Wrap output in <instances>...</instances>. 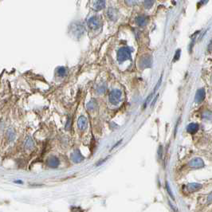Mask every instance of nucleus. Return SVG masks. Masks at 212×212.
I'll list each match as a JSON object with an SVG mask.
<instances>
[{"label":"nucleus","instance_id":"22","mask_svg":"<svg viewBox=\"0 0 212 212\" xmlns=\"http://www.w3.org/2000/svg\"><path fill=\"white\" fill-rule=\"evenodd\" d=\"M151 97H152V94H151V95H149V96H148V97L147 100H145V104H144V106H143V109H145V108L147 107L148 104V102H149V100H151Z\"/></svg>","mask_w":212,"mask_h":212},{"label":"nucleus","instance_id":"23","mask_svg":"<svg viewBox=\"0 0 212 212\" xmlns=\"http://www.w3.org/2000/svg\"><path fill=\"white\" fill-rule=\"evenodd\" d=\"M161 81H162V76L160 77V80H159L158 83H157V85H156V87H155V89H154V93L156 92V90H157V89H159V87H160V85L161 84Z\"/></svg>","mask_w":212,"mask_h":212},{"label":"nucleus","instance_id":"14","mask_svg":"<svg viewBox=\"0 0 212 212\" xmlns=\"http://www.w3.org/2000/svg\"><path fill=\"white\" fill-rule=\"evenodd\" d=\"M34 147V141L30 137L27 138V140H26V144H25V148L26 149H31Z\"/></svg>","mask_w":212,"mask_h":212},{"label":"nucleus","instance_id":"20","mask_svg":"<svg viewBox=\"0 0 212 212\" xmlns=\"http://www.w3.org/2000/svg\"><path fill=\"white\" fill-rule=\"evenodd\" d=\"M180 49H178L177 51H176V53H175V57H174L173 61H176L178 59L180 58Z\"/></svg>","mask_w":212,"mask_h":212},{"label":"nucleus","instance_id":"19","mask_svg":"<svg viewBox=\"0 0 212 212\" xmlns=\"http://www.w3.org/2000/svg\"><path fill=\"white\" fill-rule=\"evenodd\" d=\"M158 156H159V159H161L162 158V156H163V147H162V145H160V146L159 147Z\"/></svg>","mask_w":212,"mask_h":212},{"label":"nucleus","instance_id":"26","mask_svg":"<svg viewBox=\"0 0 212 212\" xmlns=\"http://www.w3.org/2000/svg\"><path fill=\"white\" fill-rule=\"evenodd\" d=\"M70 119H69V122L67 123V125H66V128H69V127H70Z\"/></svg>","mask_w":212,"mask_h":212},{"label":"nucleus","instance_id":"7","mask_svg":"<svg viewBox=\"0 0 212 212\" xmlns=\"http://www.w3.org/2000/svg\"><path fill=\"white\" fill-rule=\"evenodd\" d=\"M77 126L80 130H85L88 127V121H87L86 117H85L84 116H81L77 120Z\"/></svg>","mask_w":212,"mask_h":212},{"label":"nucleus","instance_id":"28","mask_svg":"<svg viewBox=\"0 0 212 212\" xmlns=\"http://www.w3.org/2000/svg\"><path fill=\"white\" fill-rule=\"evenodd\" d=\"M157 97H156L155 98V100H154V101H153V102H152V104H151V106H153V105H154V104H155V102H156V100H157Z\"/></svg>","mask_w":212,"mask_h":212},{"label":"nucleus","instance_id":"11","mask_svg":"<svg viewBox=\"0 0 212 212\" xmlns=\"http://www.w3.org/2000/svg\"><path fill=\"white\" fill-rule=\"evenodd\" d=\"M148 18L146 16H143V15L137 17L136 19V22L139 26H146L148 24Z\"/></svg>","mask_w":212,"mask_h":212},{"label":"nucleus","instance_id":"24","mask_svg":"<svg viewBox=\"0 0 212 212\" xmlns=\"http://www.w3.org/2000/svg\"><path fill=\"white\" fill-rule=\"evenodd\" d=\"M105 86H101L99 88V89H98V93H103L104 92H105Z\"/></svg>","mask_w":212,"mask_h":212},{"label":"nucleus","instance_id":"15","mask_svg":"<svg viewBox=\"0 0 212 212\" xmlns=\"http://www.w3.org/2000/svg\"><path fill=\"white\" fill-rule=\"evenodd\" d=\"M57 73L58 76H61V77H64L66 75L67 73V70L64 67H59L58 70H57Z\"/></svg>","mask_w":212,"mask_h":212},{"label":"nucleus","instance_id":"13","mask_svg":"<svg viewBox=\"0 0 212 212\" xmlns=\"http://www.w3.org/2000/svg\"><path fill=\"white\" fill-rule=\"evenodd\" d=\"M199 124L196 123H191L187 127V133H191V134H194V133H196L199 130Z\"/></svg>","mask_w":212,"mask_h":212},{"label":"nucleus","instance_id":"18","mask_svg":"<svg viewBox=\"0 0 212 212\" xmlns=\"http://www.w3.org/2000/svg\"><path fill=\"white\" fill-rule=\"evenodd\" d=\"M166 188H167V191H168V194H169V195H170L171 197H172V199H174V196H173L172 191V190H171L170 186L168 185V182H166Z\"/></svg>","mask_w":212,"mask_h":212},{"label":"nucleus","instance_id":"4","mask_svg":"<svg viewBox=\"0 0 212 212\" xmlns=\"http://www.w3.org/2000/svg\"><path fill=\"white\" fill-rule=\"evenodd\" d=\"M188 164L191 168H195V169H199V168H202L204 167V162L201 158L192 159L189 162Z\"/></svg>","mask_w":212,"mask_h":212},{"label":"nucleus","instance_id":"9","mask_svg":"<svg viewBox=\"0 0 212 212\" xmlns=\"http://www.w3.org/2000/svg\"><path fill=\"white\" fill-rule=\"evenodd\" d=\"M151 59L149 56H145L140 59V67L144 68V69H145V68H149L150 66H151Z\"/></svg>","mask_w":212,"mask_h":212},{"label":"nucleus","instance_id":"5","mask_svg":"<svg viewBox=\"0 0 212 212\" xmlns=\"http://www.w3.org/2000/svg\"><path fill=\"white\" fill-rule=\"evenodd\" d=\"M205 96H206V92L205 89H199L197 90L196 93V97H195V100H196V103H199L203 102V100L205 99Z\"/></svg>","mask_w":212,"mask_h":212},{"label":"nucleus","instance_id":"21","mask_svg":"<svg viewBox=\"0 0 212 212\" xmlns=\"http://www.w3.org/2000/svg\"><path fill=\"white\" fill-rule=\"evenodd\" d=\"M8 137H9L10 140H14V133L13 132V130H9V132H8Z\"/></svg>","mask_w":212,"mask_h":212},{"label":"nucleus","instance_id":"12","mask_svg":"<svg viewBox=\"0 0 212 212\" xmlns=\"http://www.w3.org/2000/svg\"><path fill=\"white\" fill-rule=\"evenodd\" d=\"M71 158H72V160L73 161L74 163H79V162H81V161L82 160V156L79 150H75V151H73V153L72 154Z\"/></svg>","mask_w":212,"mask_h":212},{"label":"nucleus","instance_id":"10","mask_svg":"<svg viewBox=\"0 0 212 212\" xmlns=\"http://www.w3.org/2000/svg\"><path fill=\"white\" fill-rule=\"evenodd\" d=\"M47 164L50 168H57L59 165V160L56 156H50L47 160Z\"/></svg>","mask_w":212,"mask_h":212},{"label":"nucleus","instance_id":"27","mask_svg":"<svg viewBox=\"0 0 212 212\" xmlns=\"http://www.w3.org/2000/svg\"><path fill=\"white\" fill-rule=\"evenodd\" d=\"M208 200H209V202H211V194H210L209 195V197H208Z\"/></svg>","mask_w":212,"mask_h":212},{"label":"nucleus","instance_id":"6","mask_svg":"<svg viewBox=\"0 0 212 212\" xmlns=\"http://www.w3.org/2000/svg\"><path fill=\"white\" fill-rule=\"evenodd\" d=\"M105 7V0H93L92 7L95 10H100Z\"/></svg>","mask_w":212,"mask_h":212},{"label":"nucleus","instance_id":"25","mask_svg":"<svg viewBox=\"0 0 212 212\" xmlns=\"http://www.w3.org/2000/svg\"><path fill=\"white\" fill-rule=\"evenodd\" d=\"M208 2V0H201L200 2L199 3L198 6H199V5H201V6H203V5L206 4V3H207Z\"/></svg>","mask_w":212,"mask_h":212},{"label":"nucleus","instance_id":"2","mask_svg":"<svg viewBox=\"0 0 212 212\" xmlns=\"http://www.w3.org/2000/svg\"><path fill=\"white\" fill-rule=\"evenodd\" d=\"M121 92L118 89H113L111 91L109 96L110 103L114 105H118L121 100Z\"/></svg>","mask_w":212,"mask_h":212},{"label":"nucleus","instance_id":"1","mask_svg":"<svg viewBox=\"0 0 212 212\" xmlns=\"http://www.w3.org/2000/svg\"><path fill=\"white\" fill-rule=\"evenodd\" d=\"M131 49L128 47H122L117 52V60L120 62H123L124 61L132 58L131 56Z\"/></svg>","mask_w":212,"mask_h":212},{"label":"nucleus","instance_id":"17","mask_svg":"<svg viewBox=\"0 0 212 212\" xmlns=\"http://www.w3.org/2000/svg\"><path fill=\"white\" fill-rule=\"evenodd\" d=\"M154 2L152 0H145L144 1V5H145V7L147 8V9H148V8H151L152 6H153Z\"/></svg>","mask_w":212,"mask_h":212},{"label":"nucleus","instance_id":"8","mask_svg":"<svg viewBox=\"0 0 212 212\" xmlns=\"http://www.w3.org/2000/svg\"><path fill=\"white\" fill-rule=\"evenodd\" d=\"M201 188H202V185L197 184V183H191V184H188L186 186V190L190 193L196 192V191L200 190Z\"/></svg>","mask_w":212,"mask_h":212},{"label":"nucleus","instance_id":"16","mask_svg":"<svg viewBox=\"0 0 212 212\" xmlns=\"http://www.w3.org/2000/svg\"><path fill=\"white\" fill-rule=\"evenodd\" d=\"M96 107H97V102L94 100L89 101L87 105V109L89 110H93Z\"/></svg>","mask_w":212,"mask_h":212},{"label":"nucleus","instance_id":"3","mask_svg":"<svg viewBox=\"0 0 212 212\" xmlns=\"http://www.w3.org/2000/svg\"><path fill=\"white\" fill-rule=\"evenodd\" d=\"M88 26L92 30H97L101 26V20L98 17H92L88 21Z\"/></svg>","mask_w":212,"mask_h":212}]
</instances>
